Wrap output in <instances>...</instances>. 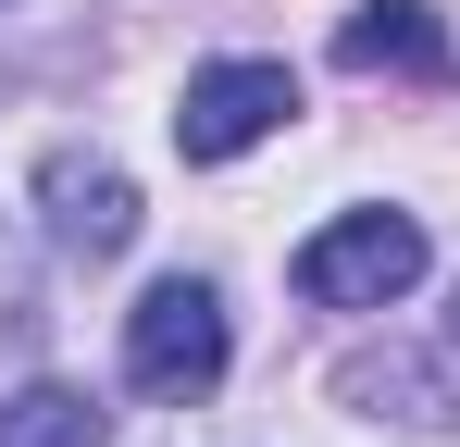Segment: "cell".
Masks as SVG:
<instances>
[{"label": "cell", "mask_w": 460, "mask_h": 447, "mask_svg": "<svg viewBox=\"0 0 460 447\" xmlns=\"http://www.w3.org/2000/svg\"><path fill=\"white\" fill-rule=\"evenodd\" d=\"M225 298L199 286V274H174L125 311V385H150V398H212L225 385Z\"/></svg>", "instance_id": "1"}, {"label": "cell", "mask_w": 460, "mask_h": 447, "mask_svg": "<svg viewBox=\"0 0 460 447\" xmlns=\"http://www.w3.org/2000/svg\"><path fill=\"white\" fill-rule=\"evenodd\" d=\"M411 286H423V224L411 212H336L299 249V298L311 311H385Z\"/></svg>", "instance_id": "2"}, {"label": "cell", "mask_w": 460, "mask_h": 447, "mask_svg": "<svg viewBox=\"0 0 460 447\" xmlns=\"http://www.w3.org/2000/svg\"><path fill=\"white\" fill-rule=\"evenodd\" d=\"M287 112H299V74L287 63H199L187 100H174V149L187 162H236V149L274 137Z\"/></svg>", "instance_id": "3"}, {"label": "cell", "mask_w": 460, "mask_h": 447, "mask_svg": "<svg viewBox=\"0 0 460 447\" xmlns=\"http://www.w3.org/2000/svg\"><path fill=\"white\" fill-rule=\"evenodd\" d=\"M38 212H50V236H63L75 261H125V249H137V187H125V162H100V149H50V162H38Z\"/></svg>", "instance_id": "4"}, {"label": "cell", "mask_w": 460, "mask_h": 447, "mask_svg": "<svg viewBox=\"0 0 460 447\" xmlns=\"http://www.w3.org/2000/svg\"><path fill=\"white\" fill-rule=\"evenodd\" d=\"M336 63H349V74H411V87H448L460 50H448V25H436V0H361V13L336 25Z\"/></svg>", "instance_id": "5"}, {"label": "cell", "mask_w": 460, "mask_h": 447, "mask_svg": "<svg viewBox=\"0 0 460 447\" xmlns=\"http://www.w3.org/2000/svg\"><path fill=\"white\" fill-rule=\"evenodd\" d=\"M0 447H112V410L87 385H13L0 398Z\"/></svg>", "instance_id": "6"}, {"label": "cell", "mask_w": 460, "mask_h": 447, "mask_svg": "<svg viewBox=\"0 0 460 447\" xmlns=\"http://www.w3.org/2000/svg\"><path fill=\"white\" fill-rule=\"evenodd\" d=\"M0 298H13V311H25V286H13V249H0Z\"/></svg>", "instance_id": "7"}]
</instances>
